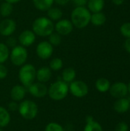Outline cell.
Instances as JSON below:
<instances>
[{
    "label": "cell",
    "instance_id": "cell-1",
    "mask_svg": "<svg viewBox=\"0 0 130 131\" xmlns=\"http://www.w3.org/2000/svg\"><path fill=\"white\" fill-rule=\"evenodd\" d=\"M91 14L86 7L77 6L71 12V22L77 28H84L90 22Z\"/></svg>",
    "mask_w": 130,
    "mask_h": 131
},
{
    "label": "cell",
    "instance_id": "cell-2",
    "mask_svg": "<svg viewBox=\"0 0 130 131\" xmlns=\"http://www.w3.org/2000/svg\"><path fill=\"white\" fill-rule=\"evenodd\" d=\"M54 25L53 21L47 17H39L36 18L32 24V31L34 34L41 37L49 36L53 33Z\"/></svg>",
    "mask_w": 130,
    "mask_h": 131
},
{
    "label": "cell",
    "instance_id": "cell-3",
    "mask_svg": "<svg viewBox=\"0 0 130 131\" xmlns=\"http://www.w3.org/2000/svg\"><path fill=\"white\" fill-rule=\"evenodd\" d=\"M68 91L67 83L64 81H57L54 82L48 89V94L54 101H61L67 97Z\"/></svg>",
    "mask_w": 130,
    "mask_h": 131
},
{
    "label": "cell",
    "instance_id": "cell-4",
    "mask_svg": "<svg viewBox=\"0 0 130 131\" xmlns=\"http://www.w3.org/2000/svg\"><path fill=\"white\" fill-rule=\"evenodd\" d=\"M36 69L34 65L26 64L22 65L18 72V78L25 88H28L36 78Z\"/></svg>",
    "mask_w": 130,
    "mask_h": 131
},
{
    "label": "cell",
    "instance_id": "cell-5",
    "mask_svg": "<svg viewBox=\"0 0 130 131\" xmlns=\"http://www.w3.org/2000/svg\"><path fill=\"white\" fill-rule=\"evenodd\" d=\"M18 111L24 119L30 121L36 117L38 112V107L34 101L25 100L19 104Z\"/></svg>",
    "mask_w": 130,
    "mask_h": 131
},
{
    "label": "cell",
    "instance_id": "cell-6",
    "mask_svg": "<svg viewBox=\"0 0 130 131\" xmlns=\"http://www.w3.org/2000/svg\"><path fill=\"white\" fill-rule=\"evenodd\" d=\"M9 56L11 61L14 65L21 66L25 63L28 58V51L25 47L18 45L12 48Z\"/></svg>",
    "mask_w": 130,
    "mask_h": 131
},
{
    "label": "cell",
    "instance_id": "cell-7",
    "mask_svg": "<svg viewBox=\"0 0 130 131\" xmlns=\"http://www.w3.org/2000/svg\"><path fill=\"white\" fill-rule=\"evenodd\" d=\"M69 91L74 97L81 98L87 95L89 88L85 82L82 81H74L70 84Z\"/></svg>",
    "mask_w": 130,
    "mask_h": 131
},
{
    "label": "cell",
    "instance_id": "cell-8",
    "mask_svg": "<svg viewBox=\"0 0 130 131\" xmlns=\"http://www.w3.org/2000/svg\"><path fill=\"white\" fill-rule=\"evenodd\" d=\"M109 91L110 95L116 99L126 97L128 94V86L123 82H116L110 85Z\"/></svg>",
    "mask_w": 130,
    "mask_h": 131
},
{
    "label": "cell",
    "instance_id": "cell-9",
    "mask_svg": "<svg viewBox=\"0 0 130 131\" xmlns=\"http://www.w3.org/2000/svg\"><path fill=\"white\" fill-rule=\"evenodd\" d=\"M53 51H54L53 45H51L48 41L40 42L36 48V53L38 56L43 60L50 58L53 54Z\"/></svg>",
    "mask_w": 130,
    "mask_h": 131
},
{
    "label": "cell",
    "instance_id": "cell-10",
    "mask_svg": "<svg viewBox=\"0 0 130 131\" xmlns=\"http://www.w3.org/2000/svg\"><path fill=\"white\" fill-rule=\"evenodd\" d=\"M28 91L29 93L34 97L38 98H41L45 97L48 94V88L46 87L44 83L41 82H37V83H33L31 84L28 88Z\"/></svg>",
    "mask_w": 130,
    "mask_h": 131
},
{
    "label": "cell",
    "instance_id": "cell-11",
    "mask_svg": "<svg viewBox=\"0 0 130 131\" xmlns=\"http://www.w3.org/2000/svg\"><path fill=\"white\" fill-rule=\"evenodd\" d=\"M16 29V23L13 19L5 18L0 23V34L3 36H11Z\"/></svg>",
    "mask_w": 130,
    "mask_h": 131
},
{
    "label": "cell",
    "instance_id": "cell-12",
    "mask_svg": "<svg viewBox=\"0 0 130 131\" xmlns=\"http://www.w3.org/2000/svg\"><path fill=\"white\" fill-rule=\"evenodd\" d=\"M73 28H74V25L71 21H69L67 19L59 20L54 26V29L56 30L57 33L60 34L61 35H69L70 33L72 32Z\"/></svg>",
    "mask_w": 130,
    "mask_h": 131
},
{
    "label": "cell",
    "instance_id": "cell-13",
    "mask_svg": "<svg viewBox=\"0 0 130 131\" xmlns=\"http://www.w3.org/2000/svg\"><path fill=\"white\" fill-rule=\"evenodd\" d=\"M35 34L34 31L28 29L23 31L18 37L19 42L23 47H28L31 45L35 41Z\"/></svg>",
    "mask_w": 130,
    "mask_h": 131
},
{
    "label": "cell",
    "instance_id": "cell-14",
    "mask_svg": "<svg viewBox=\"0 0 130 131\" xmlns=\"http://www.w3.org/2000/svg\"><path fill=\"white\" fill-rule=\"evenodd\" d=\"M130 108V101L126 97L116 99L113 104L114 111L118 114H124Z\"/></svg>",
    "mask_w": 130,
    "mask_h": 131
},
{
    "label": "cell",
    "instance_id": "cell-15",
    "mask_svg": "<svg viewBox=\"0 0 130 131\" xmlns=\"http://www.w3.org/2000/svg\"><path fill=\"white\" fill-rule=\"evenodd\" d=\"M26 88L23 85H15L14 86L10 92L11 98L14 101H21L24 99L26 93Z\"/></svg>",
    "mask_w": 130,
    "mask_h": 131
},
{
    "label": "cell",
    "instance_id": "cell-16",
    "mask_svg": "<svg viewBox=\"0 0 130 131\" xmlns=\"http://www.w3.org/2000/svg\"><path fill=\"white\" fill-rule=\"evenodd\" d=\"M51 70L48 67H42L36 71V78L38 82L46 83L51 78Z\"/></svg>",
    "mask_w": 130,
    "mask_h": 131
},
{
    "label": "cell",
    "instance_id": "cell-17",
    "mask_svg": "<svg viewBox=\"0 0 130 131\" xmlns=\"http://www.w3.org/2000/svg\"><path fill=\"white\" fill-rule=\"evenodd\" d=\"M86 125L84 131H103L102 126L97 121H95L91 116H88L86 118Z\"/></svg>",
    "mask_w": 130,
    "mask_h": 131
},
{
    "label": "cell",
    "instance_id": "cell-18",
    "mask_svg": "<svg viewBox=\"0 0 130 131\" xmlns=\"http://www.w3.org/2000/svg\"><path fill=\"white\" fill-rule=\"evenodd\" d=\"M104 0H88L87 1V6L89 8V11L96 13L100 12L103 10L104 8Z\"/></svg>",
    "mask_w": 130,
    "mask_h": 131
},
{
    "label": "cell",
    "instance_id": "cell-19",
    "mask_svg": "<svg viewBox=\"0 0 130 131\" xmlns=\"http://www.w3.org/2000/svg\"><path fill=\"white\" fill-rule=\"evenodd\" d=\"M110 82L108 79L104 78H101L97 80L96 83H95V87L97 88V90L101 93H105L107 92L110 90Z\"/></svg>",
    "mask_w": 130,
    "mask_h": 131
},
{
    "label": "cell",
    "instance_id": "cell-20",
    "mask_svg": "<svg viewBox=\"0 0 130 131\" xmlns=\"http://www.w3.org/2000/svg\"><path fill=\"white\" fill-rule=\"evenodd\" d=\"M106 21H107V17L101 12L93 13V15H91L90 22L95 26H101L104 25Z\"/></svg>",
    "mask_w": 130,
    "mask_h": 131
},
{
    "label": "cell",
    "instance_id": "cell-21",
    "mask_svg": "<svg viewBox=\"0 0 130 131\" xmlns=\"http://www.w3.org/2000/svg\"><path fill=\"white\" fill-rule=\"evenodd\" d=\"M54 0H33L34 5L40 11H48L51 8Z\"/></svg>",
    "mask_w": 130,
    "mask_h": 131
},
{
    "label": "cell",
    "instance_id": "cell-22",
    "mask_svg": "<svg viewBox=\"0 0 130 131\" xmlns=\"http://www.w3.org/2000/svg\"><path fill=\"white\" fill-rule=\"evenodd\" d=\"M76 78V71L72 68H67L62 72V79L66 83H71Z\"/></svg>",
    "mask_w": 130,
    "mask_h": 131
},
{
    "label": "cell",
    "instance_id": "cell-23",
    "mask_svg": "<svg viewBox=\"0 0 130 131\" xmlns=\"http://www.w3.org/2000/svg\"><path fill=\"white\" fill-rule=\"evenodd\" d=\"M11 117L8 111L3 107L0 106V127H5L8 125Z\"/></svg>",
    "mask_w": 130,
    "mask_h": 131
},
{
    "label": "cell",
    "instance_id": "cell-24",
    "mask_svg": "<svg viewBox=\"0 0 130 131\" xmlns=\"http://www.w3.org/2000/svg\"><path fill=\"white\" fill-rule=\"evenodd\" d=\"M48 17L50 18L51 21H56V20H60L62 18L63 12L62 11L58 8H50L48 10Z\"/></svg>",
    "mask_w": 130,
    "mask_h": 131
},
{
    "label": "cell",
    "instance_id": "cell-25",
    "mask_svg": "<svg viewBox=\"0 0 130 131\" xmlns=\"http://www.w3.org/2000/svg\"><path fill=\"white\" fill-rule=\"evenodd\" d=\"M13 11V6L12 4L5 2L2 3L0 5V14L3 17H8L9 16Z\"/></svg>",
    "mask_w": 130,
    "mask_h": 131
},
{
    "label": "cell",
    "instance_id": "cell-26",
    "mask_svg": "<svg viewBox=\"0 0 130 131\" xmlns=\"http://www.w3.org/2000/svg\"><path fill=\"white\" fill-rule=\"evenodd\" d=\"M9 57V51L7 45L0 43V64L5 63Z\"/></svg>",
    "mask_w": 130,
    "mask_h": 131
},
{
    "label": "cell",
    "instance_id": "cell-27",
    "mask_svg": "<svg viewBox=\"0 0 130 131\" xmlns=\"http://www.w3.org/2000/svg\"><path fill=\"white\" fill-rule=\"evenodd\" d=\"M63 67V61L59 58H55L52 59L50 62V69L53 71H59Z\"/></svg>",
    "mask_w": 130,
    "mask_h": 131
},
{
    "label": "cell",
    "instance_id": "cell-28",
    "mask_svg": "<svg viewBox=\"0 0 130 131\" xmlns=\"http://www.w3.org/2000/svg\"><path fill=\"white\" fill-rule=\"evenodd\" d=\"M49 43L51 45H54V46H57L61 44V35L58 33H51L49 35Z\"/></svg>",
    "mask_w": 130,
    "mask_h": 131
},
{
    "label": "cell",
    "instance_id": "cell-29",
    "mask_svg": "<svg viewBox=\"0 0 130 131\" xmlns=\"http://www.w3.org/2000/svg\"><path fill=\"white\" fill-rule=\"evenodd\" d=\"M45 131H64V129L61 124L51 122L47 124L45 127Z\"/></svg>",
    "mask_w": 130,
    "mask_h": 131
},
{
    "label": "cell",
    "instance_id": "cell-30",
    "mask_svg": "<svg viewBox=\"0 0 130 131\" xmlns=\"http://www.w3.org/2000/svg\"><path fill=\"white\" fill-rule=\"evenodd\" d=\"M121 34L126 38H130V22L123 23L120 27Z\"/></svg>",
    "mask_w": 130,
    "mask_h": 131
},
{
    "label": "cell",
    "instance_id": "cell-31",
    "mask_svg": "<svg viewBox=\"0 0 130 131\" xmlns=\"http://www.w3.org/2000/svg\"><path fill=\"white\" fill-rule=\"evenodd\" d=\"M115 131H129V126L125 122H120L116 124Z\"/></svg>",
    "mask_w": 130,
    "mask_h": 131
},
{
    "label": "cell",
    "instance_id": "cell-32",
    "mask_svg": "<svg viewBox=\"0 0 130 131\" xmlns=\"http://www.w3.org/2000/svg\"><path fill=\"white\" fill-rule=\"evenodd\" d=\"M7 75H8L7 68L2 64H0V80L5 79L7 77Z\"/></svg>",
    "mask_w": 130,
    "mask_h": 131
},
{
    "label": "cell",
    "instance_id": "cell-33",
    "mask_svg": "<svg viewBox=\"0 0 130 131\" xmlns=\"http://www.w3.org/2000/svg\"><path fill=\"white\" fill-rule=\"evenodd\" d=\"M18 103L16 101H11L8 104V110L11 111H15L17 110H18Z\"/></svg>",
    "mask_w": 130,
    "mask_h": 131
},
{
    "label": "cell",
    "instance_id": "cell-34",
    "mask_svg": "<svg viewBox=\"0 0 130 131\" xmlns=\"http://www.w3.org/2000/svg\"><path fill=\"white\" fill-rule=\"evenodd\" d=\"M6 43H7V45H8V46H10V47H11V48H14V47L16 46L17 41H16V39H15V38H13V37H9V38L7 39Z\"/></svg>",
    "mask_w": 130,
    "mask_h": 131
},
{
    "label": "cell",
    "instance_id": "cell-35",
    "mask_svg": "<svg viewBox=\"0 0 130 131\" xmlns=\"http://www.w3.org/2000/svg\"><path fill=\"white\" fill-rule=\"evenodd\" d=\"M71 1L77 6H84L87 3L88 0H71Z\"/></svg>",
    "mask_w": 130,
    "mask_h": 131
},
{
    "label": "cell",
    "instance_id": "cell-36",
    "mask_svg": "<svg viewBox=\"0 0 130 131\" xmlns=\"http://www.w3.org/2000/svg\"><path fill=\"white\" fill-rule=\"evenodd\" d=\"M124 47L125 49L126 50V51H128L129 53H130V38H128L124 44Z\"/></svg>",
    "mask_w": 130,
    "mask_h": 131
},
{
    "label": "cell",
    "instance_id": "cell-37",
    "mask_svg": "<svg viewBox=\"0 0 130 131\" xmlns=\"http://www.w3.org/2000/svg\"><path fill=\"white\" fill-rule=\"evenodd\" d=\"M70 0H54V2L59 5H65L69 2Z\"/></svg>",
    "mask_w": 130,
    "mask_h": 131
},
{
    "label": "cell",
    "instance_id": "cell-38",
    "mask_svg": "<svg viewBox=\"0 0 130 131\" xmlns=\"http://www.w3.org/2000/svg\"><path fill=\"white\" fill-rule=\"evenodd\" d=\"M125 0H112V2L116 5H120L124 2Z\"/></svg>",
    "mask_w": 130,
    "mask_h": 131
},
{
    "label": "cell",
    "instance_id": "cell-39",
    "mask_svg": "<svg viewBox=\"0 0 130 131\" xmlns=\"http://www.w3.org/2000/svg\"><path fill=\"white\" fill-rule=\"evenodd\" d=\"M21 0H5V2H9L11 4H14V3H17L18 2H20Z\"/></svg>",
    "mask_w": 130,
    "mask_h": 131
},
{
    "label": "cell",
    "instance_id": "cell-40",
    "mask_svg": "<svg viewBox=\"0 0 130 131\" xmlns=\"http://www.w3.org/2000/svg\"><path fill=\"white\" fill-rule=\"evenodd\" d=\"M127 86H128V93L130 94V81H129V84H128Z\"/></svg>",
    "mask_w": 130,
    "mask_h": 131
},
{
    "label": "cell",
    "instance_id": "cell-41",
    "mask_svg": "<svg viewBox=\"0 0 130 131\" xmlns=\"http://www.w3.org/2000/svg\"><path fill=\"white\" fill-rule=\"evenodd\" d=\"M0 131H3V130L2 129V127H0Z\"/></svg>",
    "mask_w": 130,
    "mask_h": 131
},
{
    "label": "cell",
    "instance_id": "cell-42",
    "mask_svg": "<svg viewBox=\"0 0 130 131\" xmlns=\"http://www.w3.org/2000/svg\"><path fill=\"white\" fill-rule=\"evenodd\" d=\"M129 109H130V108H129Z\"/></svg>",
    "mask_w": 130,
    "mask_h": 131
}]
</instances>
